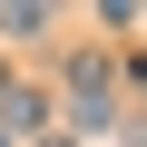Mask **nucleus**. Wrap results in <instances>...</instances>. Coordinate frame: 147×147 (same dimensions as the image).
I'll list each match as a JSON object with an SVG mask.
<instances>
[{
    "mask_svg": "<svg viewBox=\"0 0 147 147\" xmlns=\"http://www.w3.org/2000/svg\"><path fill=\"white\" fill-rule=\"evenodd\" d=\"M0 127H49V88H10V98H0Z\"/></svg>",
    "mask_w": 147,
    "mask_h": 147,
    "instance_id": "obj_1",
    "label": "nucleus"
},
{
    "mask_svg": "<svg viewBox=\"0 0 147 147\" xmlns=\"http://www.w3.org/2000/svg\"><path fill=\"white\" fill-rule=\"evenodd\" d=\"M127 147H147V108H137V118H127Z\"/></svg>",
    "mask_w": 147,
    "mask_h": 147,
    "instance_id": "obj_2",
    "label": "nucleus"
},
{
    "mask_svg": "<svg viewBox=\"0 0 147 147\" xmlns=\"http://www.w3.org/2000/svg\"><path fill=\"white\" fill-rule=\"evenodd\" d=\"M127 79H137V88H147V59H127Z\"/></svg>",
    "mask_w": 147,
    "mask_h": 147,
    "instance_id": "obj_3",
    "label": "nucleus"
},
{
    "mask_svg": "<svg viewBox=\"0 0 147 147\" xmlns=\"http://www.w3.org/2000/svg\"><path fill=\"white\" fill-rule=\"evenodd\" d=\"M0 147H10V127H0Z\"/></svg>",
    "mask_w": 147,
    "mask_h": 147,
    "instance_id": "obj_5",
    "label": "nucleus"
},
{
    "mask_svg": "<svg viewBox=\"0 0 147 147\" xmlns=\"http://www.w3.org/2000/svg\"><path fill=\"white\" fill-rule=\"evenodd\" d=\"M0 98H10V69H0Z\"/></svg>",
    "mask_w": 147,
    "mask_h": 147,
    "instance_id": "obj_4",
    "label": "nucleus"
},
{
    "mask_svg": "<svg viewBox=\"0 0 147 147\" xmlns=\"http://www.w3.org/2000/svg\"><path fill=\"white\" fill-rule=\"evenodd\" d=\"M49 147H69V137H49Z\"/></svg>",
    "mask_w": 147,
    "mask_h": 147,
    "instance_id": "obj_6",
    "label": "nucleus"
}]
</instances>
